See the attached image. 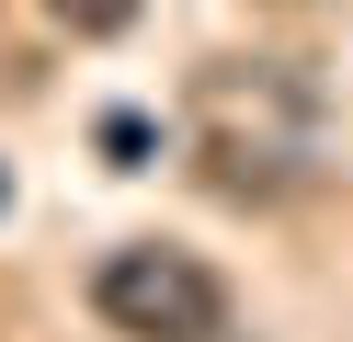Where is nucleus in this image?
I'll return each instance as SVG.
<instances>
[{
  "mask_svg": "<svg viewBox=\"0 0 353 342\" xmlns=\"http://www.w3.org/2000/svg\"><path fill=\"white\" fill-rule=\"evenodd\" d=\"M319 80L285 57H205L194 68V182L228 205H285L319 182Z\"/></svg>",
  "mask_w": 353,
  "mask_h": 342,
  "instance_id": "f257e3e1",
  "label": "nucleus"
},
{
  "mask_svg": "<svg viewBox=\"0 0 353 342\" xmlns=\"http://www.w3.org/2000/svg\"><path fill=\"white\" fill-rule=\"evenodd\" d=\"M92 308L114 319L125 342H216L228 331V285H216L205 251H171V240H125L92 263Z\"/></svg>",
  "mask_w": 353,
  "mask_h": 342,
  "instance_id": "f03ea898",
  "label": "nucleus"
},
{
  "mask_svg": "<svg viewBox=\"0 0 353 342\" xmlns=\"http://www.w3.org/2000/svg\"><path fill=\"white\" fill-rule=\"evenodd\" d=\"M46 12L69 23V35H92V46H103V35H125V23H137V0H46Z\"/></svg>",
  "mask_w": 353,
  "mask_h": 342,
  "instance_id": "7ed1b4c3",
  "label": "nucleus"
},
{
  "mask_svg": "<svg viewBox=\"0 0 353 342\" xmlns=\"http://www.w3.org/2000/svg\"><path fill=\"white\" fill-rule=\"evenodd\" d=\"M103 149H114L125 171H137V160H148V114H103Z\"/></svg>",
  "mask_w": 353,
  "mask_h": 342,
  "instance_id": "20e7f679",
  "label": "nucleus"
},
{
  "mask_svg": "<svg viewBox=\"0 0 353 342\" xmlns=\"http://www.w3.org/2000/svg\"><path fill=\"white\" fill-rule=\"evenodd\" d=\"M0 205H12V171H0Z\"/></svg>",
  "mask_w": 353,
  "mask_h": 342,
  "instance_id": "39448f33",
  "label": "nucleus"
}]
</instances>
